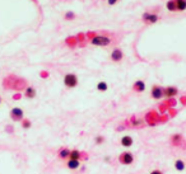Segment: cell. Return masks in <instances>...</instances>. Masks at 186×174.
I'll return each mask as SVG.
<instances>
[{
    "instance_id": "24",
    "label": "cell",
    "mask_w": 186,
    "mask_h": 174,
    "mask_svg": "<svg viewBox=\"0 0 186 174\" xmlns=\"http://www.w3.org/2000/svg\"><path fill=\"white\" fill-rule=\"evenodd\" d=\"M0 103H2V99H0Z\"/></svg>"
},
{
    "instance_id": "7",
    "label": "cell",
    "mask_w": 186,
    "mask_h": 174,
    "mask_svg": "<svg viewBox=\"0 0 186 174\" xmlns=\"http://www.w3.org/2000/svg\"><path fill=\"white\" fill-rule=\"evenodd\" d=\"M124 57V54H122V51L120 48H116L112 51V54H111V59H112V61H116V62H119L121 61Z\"/></svg>"
},
{
    "instance_id": "22",
    "label": "cell",
    "mask_w": 186,
    "mask_h": 174,
    "mask_svg": "<svg viewBox=\"0 0 186 174\" xmlns=\"http://www.w3.org/2000/svg\"><path fill=\"white\" fill-rule=\"evenodd\" d=\"M66 15H68V17H66L68 19H70V18H74V14H72V13H68Z\"/></svg>"
},
{
    "instance_id": "18",
    "label": "cell",
    "mask_w": 186,
    "mask_h": 174,
    "mask_svg": "<svg viewBox=\"0 0 186 174\" xmlns=\"http://www.w3.org/2000/svg\"><path fill=\"white\" fill-rule=\"evenodd\" d=\"M97 89H98L99 92H105V90H107V84H106L105 81H101V83H98V85H97Z\"/></svg>"
},
{
    "instance_id": "23",
    "label": "cell",
    "mask_w": 186,
    "mask_h": 174,
    "mask_svg": "<svg viewBox=\"0 0 186 174\" xmlns=\"http://www.w3.org/2000/svg\"><path fill=\"white\" fill-rule=\"evenodd\" d=\"M117 0H108V5H114Z\"/></svg>"
},
{
    "instance_id": "17",
    "label": "cell",
    "mask_w": 186,
    "mask_h": 174,
    "mask_svg": "<svg viewBox=\"0 0 186 174\" xmlns=\"http://www.w3.org/2000/svg\"><path fill=\"white\" fill-rule=\"evenodd\" d=\"M167 9L170 10V12L176 10V4H175V0H170V2L167 3Z\"/></svg>"
},
{
    "instance_id": "1",
    "label": "cell",
    "mask_w": 186,
    "mask_h": 174,
    "mask_svg": "<svg viewBox=\"0 0 186 174\" xmlns=\"http://www.w3.org/2000/svg\"><path fill=\"white\" fill-rule=\"evenodd\" d=\"M91 43L95 46H108L111 43V40L107 36H95L91 40Z\"/></svg>"
},
{
    "instance_id": "11",
    "label": "cell",
    "mask_w": 186,
    "mask_h": 174,
    "mask_svg": "<svg viewBox=\"0 0 186 174\" xmlns=\"http://www.w3.org/2000/svg\"><path fill=\"white\" fill-rule=\"evenodd\" d=\"M176 10H185L186 9V0H175Z\"/></svg>"
},
{
    "instance_id": "16",
    "label": "cell",
    "mask_w": 186,
    "mask_h": 174,
    "mask_svg": "<svg viewBox=\"0 0 186 174\" xmlns=\"http://www.w3.org/2000/svg\"><path fill=\"white\" fill-rule=\"evenodd\" d=\"M175 167H176L177 170H184V169H185V163H184L182 160H177V161L175 163Z\"/></svg>"
},
{
    "instance_id": "8",
    "label": "cell",
    "mask_w": 186,
    "mask_h": 174,
    "mask_svg": "<svg viewBox=\"0 0 186 174\" xmlns=\"http://www.w3.org/2000/svg\"><path fill=\"white\" fill-rule=\"evenodd\" d=\"M177 88H175V86H167V88L163 89V95H166V97L171 98V97H175V95L177 94Z\"/></svg>"
},
{
    "instance_id": "13",
    "label": "cell",
    "mask_w": 186,
    "mask_h": 174,
    "mask_svg": "<svg viewBox=\"0 0 186 174\" xmlns=\"http://www.w3.org/2000/svg\"><path fill=\"white\" fill-rule=\"evenodd\" d=\"M24 95H26L27 98H35V97H36V90H35V88L28 86V88L26 89V93H24Z\"/></svg>"
},
{
    "instance_id": "10",
    "label": "cell",
    "mask_w": 186,
    "mask_h": 174,
    "mask_svg": "<svg viewBox=\"0 0 186 174\" xmlns=\"http://www.w3.org/2000/svg\"><path fill=\"white\" fill-rule=\"evenodd\" d=\"M121 145L125 147H130L133 145V137L131 136H124L121 137Z\"/></svg>"
},
{
    "instance_id": "6",
    "label": "cell",
    "mask_w": 186,
    "mask_h": 174,
    "mask_svg": "<svg viewBox=\"0 0 186 174\" xmlns=\"http://www.w3.org/2000/svg\"><path fill=\"white\" fill-rule=\"evenodd\" d=\"M143 21H144L145 23H149V24H152V23H156V22L158 21V17H157L156 14L144 13V14H143Z\"/></svg>"
},
{
    "instance_id": "21",
    "label": "cell",
    "mask_w": 186,
    "mask_h": 174,
    "mask_svg": "<svg viewBox=\"0 0 186 174\" xmlns=\"http://www.w3.org/2000/svg\"><path fill=\"white\" fill-rule=\"evenodd\" d=\"M150 174H163V173L161 172V170H158V169H157V170H153V172H150Z\"/></svg>"
},
{
    "instance_id": "12",
    "label": "cell",
    "mask_w": 186,
    "mask_h": 174,
    "mask_svg": "<svg viewBox=\"0 0 186 174\" xmlns=\"http://www.w3.org/2000/svg\"><path fill=\"white\" fill-rule=\"evenodd\" d=\"M69 155H70V150H68V149H60L59 150V158L60 159H66V158H69Z\"/></svg>"
},
{
    "instance_id": "5",
    "label": "cell",
    "mask_w": 186,
    "mask_h": 174,
    "mask_svg": "<svg viewBox=\"0 0 186 174\" xmlns=\"http://www.w3.org/2000/svg\"><path fill=\"white\" fill-rule=\"evenodd\" d=\"M10 117L14 119V121H21L23 119V111L21 108H13L12 112H10Z\"/></svg>"
},
{
    "instance_id": "19",
    "label": "cell",
    "mask_w": 186,
    "mask_h": 174,
    "mask_svg": "<svg viewBox=\"0 0 186 174\" xmlns=\"http://www.w3.org/2000/svg\"><path fill=\"white\" fill-rule=\"evenodd\" d=\"M22 125H23V127H24V128H29V126H31V122H29L28 119H24Z\"/></svg>"
},
{
    "instance_id": "9",
    "label": "cell",
    "mask_w": 186,
    "mask_h": 174,
    "mask_svg": "<svg viewBox=\"0 0 186 174\" xmlns=\"http://www.w3.org/2000/svg\"><path fill=\"white\" fill-rule=\"evenodd\" d=\"M134 90L135 92H138V93H141V92H144V89H145V84H144V81H141V80H138V81H135L134 83Z\"/></svg>"
},
{
    "instance_id": "4",
    "label": "cell",
    "mask_w": 186,
    "mask_h": 174,
    "mask_svg": "<svg viewBox=\"0 0 186 174\" xmlns=\"http://www.w3.org/2000/svg\"><path fill=\"white\" fill-rule=\"evenodd\" d=\"M150 94H152V98H154V99H161V98L163 97V88H161V86L156 85V86H153V88H152Z\"/></svg>"
},
{
    "instance_id": "2",
    "label": "cell",
    "mask_w": 186,
    "mask_h": 174,
    "mask_svg": "<svg viewBox=\"0 0 186 174\" xmlns=\"http://www.w3.org/2000/svg\"><path fill=\"white\" fill-rule=\"evenodd\" d=\"M64 84L68 86V88H74L78 84V79L74 74H66L64 78Z\"/></svg>"
},
{
    "instance_id": "3",
    "label": "cell",
    "mask_w": 186,
    "mask_h": 174,
    "mask_svg": "<svg viewBox=\"0 0 186 174\" xmlns=\"http://www.w3.org/2000/svg\"><path fill=\"white\" fill-rule=\"evenodd\" d=\"M119 160H120V163H121V164L129 165V164H131V163L134 161V156H133V154H131V153H122V154L120 155Z\"/></svg>"
},
{
    "instance_id": "14",
    "label": "cell",
    "mask_w": 186,
    "mask_h": 174,
    "mask_svg": "<svg viewBox=\"0 0 186 174\" xmlns=\"http://www.w3.org/2000/svg\"><path fill=\"white\" fill-rule=\"evenodd\" d=\"M80 156H82V153H80V151H78V150H73V151H70L69 158H70V160H79Z\"/></svg>"
},
{
    "instance_id": "15",
    "label": "cell",
    "mask_w": 186,
    "mask_h": 174,
    "mask_svg": "<svg viewBox=\"0 0 186 174\" xmlns=\"http://www.w3.org/2000/svg\"><path fill=\"white\" fill-rule=\"evenodd\" d=\"M79 165H80L79 160H69L68 161V168H70V169H77V168H79Z\"/></svg>"
},
{
    "instance_id": "20",
    "label": "cell",
    "mask_w": 186,
    "mask_h": 174,
    "mask_svg": "<svg viewBox=\"0 0 186 174\" xmlns=\"http://www.w3.org/2000/svg\"><path fill=\"white\" fill-rule=\"evenodd\" d=\"M102 141H103V137H101V136H98V137L96 138V142H97V144H101Z\"/></svg>"
}]
</instances>
